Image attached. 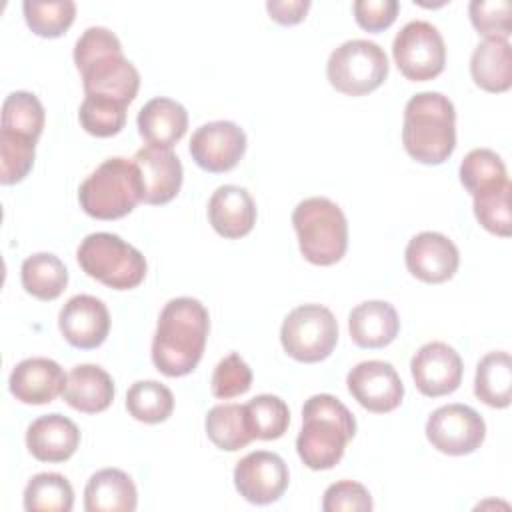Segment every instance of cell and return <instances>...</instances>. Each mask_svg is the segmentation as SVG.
Returning <instances> with one entry per match:
<instances>
[{
    "instance_id": "obj_6",
    "label": "cell",
    "mask_w": 512,
    "mask_h": 512,
    "mask_svg": "<svg viewBox=\"0 0 512 512\" xmlns=\"http://www.w3.org/2000/svg\"><path fill=\"white\" fill-rule=\"evenodd\" d=\"M292 224L302 256L316 266H332L346 254L348 222L342 208L324 196L296 204Z\"/></svg>"
},
{
    "instance_id": "obj_19",
    "label": "cell",
    "mask_w": 512,
    "mask_h": 512,
    "mask_svg": "<svg viewBox=\"0 0 512 512\" xmlns=\"http://www.w3.org/2000/svg\"><path fill=\"white\" fill-rule=\"evenodd\" d=\"M66 376L60 364L50 358H26L14 366L8 388L24 404H50L64 392Z\"/></svg>"
},
{
    "instance_id": "obj_11",
    "label": "cell",
    "mask_w": 512,
    "mask_h": 512,
    "mask_svg": "<svg viewBox=\"0 0 512 512\" xmlns=\"http://www.w3.org/2000/svg\"><path fill=\"white\" fill-rule=\"evenodd\" d=\"M486 436L482 416L466 404L436 408L426 422V438L442 454L464 456L480 448Z\"/></svg>"
},
{
    "instance_id": "obj_26",
    "label": "cell",
    "mask_w": 512,
    "mask_h": 512,
    "mask_svg": "<svg viewBox=\"0 0 512 512\" xmlns=\"http://www.w3.org/2000/svg\"><path fill=\"white\" fill-rule=\"evenodd\" d=\"M470 74L486 92H506L512 86V52L508 40L486 38L470 58Z\"/></svg>"
},
{
    "instance_id": "obj_2",
    "label": "cell",
    "mask_w": 512,
    "mask_h": 512,
    "mask_svg": "<svg viewBox=\"0 0 512 512\" xmlns=\"http://www.w3.org/2000/svg\"><path fill=\"white\" fill-rule=\"evenodd\" d=\"M74 64L82 74L86 96H102L128 106L140 88L136 66L124 56L114 32L102 26L86 28L74 46Z\"/></svg>"
},
{
    "instance_id": "obj_22",
    "label": "cell",
    "mask_w": 512,
    "mask_h": 512,
    "mask_svg": "<svg viewBox=\"0 0 512 512\" xmlns=\"http://www.w3.org/2000/svg\"><path fill=\"white\" fill-rule=\"evenodd\" d=\"M136 124L148 146L172 150V146L186 134L188 112L180 102L158 96L140 108Z\"/></svg>"
},
{
    "instance_id": "obj_42",
    "label": "cell",
    "mask_w": 512,
    "mask_h": 512,
    "mask_svg": "<svg viewBox=\"0 0 512 512\" xmlns=\"http://www.w3.org/2000/svg\"><path fill=\"white\" fill-rule=\"evenodd\" d=\"M352 10L360 28L380 32L394 24L400 4L396 0H356Z\"/></svg>"
},
{
    "instance_id": "obj_8",
    "label": "cell",
    "mask_w": 512,
    "mask_h": 512,
    "mask_svg": "<svg viewBox=\"0 0 512 512\" xmlns=\"http://www.w3.org/2000/svg\"><path fill=\"white\" fill-rule=\"evenodd\" d=\"M328 82L346 96H364L374 92L388 76V58L384 50L370 40H346L332 50L326 64Z\"/></svg>"
},
{
    "instance_id": "obj_10",
    "label": "cell",
    "mask_w": 512,
    "mask_h": 512,
    "mask_svg": "<svg viewBox=\"0 0 512 512\" xmlns=\"http://www.w3.org/2000/svg\"><path fill=\"white\" fill-rule=\"evenodd\" d=\"M392 56L408 80H432L446 64L444 38L434 24L426 20H412L396 34L392 42Z\"/></svg>"
},
{
    "instance_id": "obj_17",
    "label": "cell",
    "mask_w": 512,
    "mask_h": 512,
    "mask_svg": "<svg viewBox=\"0 0 512 512\" xmlns=\"http://www.w3.org/2000/svg\"><path fill=\"white\" fill-rule=\"evenodd\" d=\"M58 326L70 346L92 350L106 340L110 332V314L100 298L78 294L62 306Z\"/></svg>"
},
{
    "instance_id": "obj_36",
    "label": "cell",
    "mask_w": 512,
    "mask_h": 512,
    "mask_svg": "<svg viewBox=\"0 0 512 512\" xmlns=\"http://www.w3.org/2000/svg\"><path fill=\"white\" fill-rule=\"evenodd\" d=\"M510 180L474 194V216L482 228L488 232L508 238L512 232V216H510Z\"/></svg>"
},
{
    "instance_id": "obj_1",
    "label": "cell",
    "mask_w": 512,
    "mask_h": 512,
    "mask_svg": "<svg viewBox=\"0 0 512 512\" xmlns=\"http://www.w3.org/2000/svg\"><path fill=\"white\" fill-rule=\"evenodd\" d=\"M208 330V310L200 300L188 296L170 300L160 312L152 340L154 366L170 378L190 374L204 354Z\"/></svg>"
},
{
    "instance_id": "obj_25",
    "label": "cell",
    "mask_w": 512,
    "mask_h": 512,
    "mask_svg": "<svg viewBox=\"0 0 512 512\" xmlns=\"http://www.w3.org/2000/svg\"><path fill=\"white\" fill-rule=\"evenodd\" d=\"M138 492L132 478L118 468H102L84 488L86 512H134Z\"/></svg>"
},
{
    "instance_id": "obj_39",
    "label": "cell",
    "mask_w": 512,
    "mask_h": 512,
    "mask_svg": "<svg viewBox=\"0 0 512 512\" xmlns=\"http://www.w3.org/2000/svg\"><path fill=\"white\" fill-rule=\"evenodd\" d=\"M250 386H252V370L244 362V358H240V354L230 352L216 364L212 372V382H210V390L216 398L228 400V398L240 396L248 392Z\"/></svg>"
},
{
    "instance_id": "obj_33",
    "label": "cell",
    "mask_w": 512,
    "mask_h": 512,
    "mask_svg": "<svg viewBox=\"0 0 512 512\" xmlns=\"http://www.w3.org/2000/svg\"><path fill=\"white\" fill-rule=\"evenodd\" d=\"M506 180V166L494 150L474 148L460 164V182L472 196L500 186Z\"/></svg>"
},
{
    "instance_id": "obj_41",
    "label": "cell",
    "mask_w": 512,
    "mask_h": 512,
    "mask_svg": "<svg viewBox=\"0 0 512 512\" xmlns=\"http://www.w3.org/2000/svg\"><path fill=\"white\" fill-rule=\"evenodd\" d=\"M370 492L354 480H340L326 488L322 498L324 512H370L372 510Z\"/></svg>"
},
{
    "instance_id": "obj_21",
    "label": "cell",
    "mask_w": 512,
    "mask_h": 512,
    "mask_svg": "<svg viewBox=\"0 0 512 512\" xmlns=\"http://www.w3.org/2000/svg\"><path fill=\"white\" fill-rule=\"evenodd\" d=\"M80 444L78 426L62 414H44L26 430L28 452L40 462H64Z\"/></svg>"
},
{
    "instance_id": "obj_34",
    "label": "cell",
    "mask_w": 512,
    "mask_h": 512,
    "mask_svg": "<svg viewBox=\"0 0 512 512\" xmlns=\"http://www.w3.org/2000/svg\"><path fill=\"white\" fill-rule=\"evenodd\" d=\"M22 10H24V20L28 28L42 38L62 36L72 26L76 16V4L72 0H56V2L24 0Z\"/></svg>"
},
{
    "instance_id": "obj_27",
    "label": "cell",
    "mask_w": 512,
    "mask_h": 512,
    "mask_svg": "<svg viewBox=\"0 0 512 512\" xmlns=\"http://www.w3.org/2000/svg\"><path fill=\"white\" fill-rule=\"evenodd\" d=\"M474 394L490 408H506L512 398V358L508 352H488L476 366Z\"/></svg>"
},
{
    "instance_id": "obj_38",
    "label": "cell",
    "mask_w": 512,
    "mask_h": 512,
    "mask_svg": "<svg viewBox=\"0 0 512 512\" xmlns=\"http://www.w3.org/2000/svg\"><path fill=\"white\" fill-rule=\"evenodd\" d=\"M36 142L32 138L0 130V182L16 184L28 176L34 166Z\"/></svg>"
},
{
    "instance_id": "obj_18",
    "label": "cell",
    "mask_w": 512,
    "mask_h": 512,
    "mask_svg": "<svg viewBox=\"0 0 512 512\" xmlns=\"http://www.w3.org/2000/svg\"><path fill=\"white\" fill-rule=\"evenodd\" d=\"M140 170L144 196L142 202L160 206L170 202L182 188V164L170 148L144 146L134 154Z\"/></svg>"
},
{
    "instance_id": "obj_43",
    "label": "cell",
    "mask_w": 512,
    "mask_h": 512,
    "mask_svg": "<svg viewBox=\"0 0 512 512\" xmlns=\"http://www.w3.org/2000/svg\"><path fill=\"white\" fill-rule=\"evenodd\" d=\"M310 8V0H270L266 2V10L270 18L282 26H292L304 20Z\"/></svg>"
},
{
    "instance_id": "obj_35",
    "label": "cell",
    "mask_w": 512,
    "mask_h": 512,
    "mask_svg": "<svg viewBox=\"0 0 512 512\" xmlns=\"http://www.w3.org/2000/svg\"><path fill=\"white\" fill-rule=\"evenodd\" d=\"M246 406L250 428L258 440H276L284 436L290 424V410L286 402L274 394L254 396Z\"/></svg>"
},
{
    "instance_id": "obj_37",
    "label": "cell",
    "mask_w": 512,
    "mask_h": 512,
    "mask_svg": "<svg viewBox=\"0 0 512 512\" xmlns=\"http://www.w3.org/2000/svg\"><path fill=\"white\" fill-rule=\"evenodd\" d=\"M78 120L82 128L98 138H108L118 134L126 124V106L102 98V96H86L78 110Z\"/></svg>"
},
{
    "instance_id": "obj_31",
    "label": "cell",
    "mask_w": 512,
    "mask_h": 512,
    "mask_svg": "<svg viewBox=\"0 0 512 512\" xmlns=\"http://www.w3.org/2000/svg\"><path fill=\"white\" fill-rule=\"evenodd\" d=\"M126 410L144 424H158L170 418L174 396L168 386L156 380H138L126 392Z\"/></svg>"
},
{
    "instance_id": "obj_23",
    "label": "cell",
    "mask_w": 512,
    "mask_h": 512,
    "mask_svg": "<svg viewBox=\"0 0 512 512\" xmlns=\"http://www.w3.org/2000/svg\"><path fill=\"white\" fill-rule=\"evenodd\" d=\"M348 330L356 346L376 350L388 346L398 336L400 318L390 302L368 300L352 308Z\"/></svg>"
},
{
    "instance_id": "obj_32",
    "label": "cell",
    "mask_w": 512,
    "mask_h": 512,
    "mask_svg": "<svg viewBox=\"0 0 512 512\" xmlns=\"http://www.w3.org/2000/svg\"><path fill=\"white\" fill-rule=\"evenodd\" d=\"M44 122V106L32 92L16 90L6 96L2 104V130L38 140L44 130Z\"/></svg>"
},
{
    "instance_id": "obj_13",
    "label": "cell",
    "mask_w": 512,
    "mask_h": 512,
    "mask_svg": "<svg viewBox=\"0 0 512 512\" xmlns=\"http://www.w3.org/2000/svg\"><path fill=\"white\" fill-rule=\"evenodd\" d=\"M188 150L202 170L214 174L228 172L246 152V134L230 120H214L194 130Z\"/></svg>"
},
{
    "instance_id": "obj_9",
    "label": "cell",
    "mask_w": 512,
    "mask_h": 512,
    "mask_svg": "<svg viewBox=\"0 0 512 512\" xmlns=\"http://www.w3.org/2000/svg\"><path fill=\"white\" fill-rule=\"evenodd\" d=\"M280 342L290 358L306 364L320 362L338 342V322L326 306L302 304L284 318Z\"/></svg>"
},
{
    "instance_id": "obj_14",
    "label": "cell",
    "mask_w": 512,
    "mask_h": 512,
    "mask_svg": "<svg viewBox=\"0 0 512 512\" xmlns=\"http://www.w3.org/2000/svg\"><path fill=\"white\" fill-rule=\"evenodd\" d=\"M348 392L354 400L376 414L392 412L404 398V384L390 362L366 360L356 364L346 376Z\"/></svg>"
},
{
    "instance_id": "obj_29",
    "label": "cell",
    "mask_w": 512,
    "mask_h": 512,
    "mask_svg": "<svg viewBox=\"0 0 512 512\" xmlns=\"http://www.w3.org/2000/svg\"><path fill=\"white\" fill-rule=\"evenodd\" d=\"M20 280L30 296L48 302L66 290L68 270L58 256L50 252H38L22 262Z\"/></svg>"
},
{
    "instance_id": "obj_30",
    "label": "cell",
    "mask_w": 512,
    "mask_h": 512,
    "mask_svg": "<svg viewBox=\"0 0 512 512\" xmlns=\"http://www.w3.org/2000/svg\"><path fill=\"white\" fill-rule=\"evenodd\" d=\"M72 506V484L58 472H40L24 488V508L28 512H70Z\"/></svg>"
},
{
    "instance_id": "obj_28",
    "label": "cell",
    "mask_w": 512,
    "mask_h": 512,
    "mask_svg": "<svg viewBox=\"0 0 512 512\" xmlns=\"http://www.w3.org/2000/svg\"><path fill=\"white\" fill-rule=\"evenodd\" d=\"M204 426L210 442L226 452H236L254 440L244 404H218L210 408Z\"/></svg>"
},
{
    "instance_id": "obj_24",
    "label": "cell",
    "mask_w": 512,
    "mask_h": 512,
    "mask_svg": "<svg viewBox=\"0 0 512 512\" xmlns=\"http://www.w3.org/2000/svg\"><path fill=\"white\" fill-rule=\"evenodd\" d=\"M62 398L78 412L96 414L112 404L114 382L104 368L96 364H78L66 376Z\"/></svg>"
},
{
    "instance_id": "obj_3",
    "label": "cell",
    "mask_w": 512,
    "mask_h": 512,
    "mask_svg": "<svg viewBox=\"0 0 512 512\" xmlns=\"http://www.w3.org/2000/svg\"><path fill=\"white\" fill-rule=\"evenodd\" d=\"M356 434L352 412L332 394H314L302 408V430L296 450L310 470L334 468Z\"/></svg>"
},
{
    "instance_id": "obj_15",
    "label": "cell",
    "mask_w": 512,
    "mask_h": 512,
    "mask_svg": "<svg viewBox=\"0 0 512 512\" xmlns=\"http://www.w3.org/2000/svg\"><path fill=\"white\" fill-rule=\"evenodd\" d=\"M410 372L416 388L430 398L452 394L462 382V358L446 342H428L412 356Z\"/></svg>"
},
{
    "instance_id": "obj_7",
    "label": "cell",
    "mask_w": 512,
    "mask_h": 512,
    "mask_svg": "<svg viewBox=\"0 0 512 512\" xmlns=\"http://www.w3.org/2000/svg\"><path fill=\"white\" fill-rule=\"evenodd\" d=\"M80 268L114 290L136 288L146 276V258L112 232L88 234L76 252Z\"/></svg>"
},
{
    "instance_id": "obj_20",
    "label": "cell",
    "mask_w": 512,
    "mask_h": 512,
    "mask_svg": "<svg viewBox=\"0 0 512 512\" xmlns=\"http://www.w3.org/2000/svg\"><path fill=\"white\" fill-rule=\"evenodd\" d=\"M208 220L220 236L236 240L254 228L256 204L246 188L224 184L208 200Z\"/></svg>"
},
{
    "instance_id": "obj_5",
    "label": "cell",
    "mask_w": 512,
    "mask_h": 512,
    "mask_svg": "<svg viewBox=\"0 0 512 512\" xmlns=\"http://www.w3.org/2000/svg\"><path fill=\"white\" fill-rule=\"evenodd\" d=\"M144 184L134 160H104L78 190L82 210L96 220H116L130 214L142 202Z\"/></svg>"
},
{
    "instance_id": "obj_12",
    "label": "cell",
    "mask_w": 512,
    "mask_h": 512,
    "mask_svg": "<svg viewBox=\"0 0 512 512\" xmlns=\"http://www.w3.org/2000/svg\"><path fill=\"white\" fill-rule=\"evenodd\" d=\"M288 466L268 450L246 454L234 468V486L250 504H272L282 498L288 488Z\"/></svg>"
},
{
    "instance_id": "obj_16",
    "label": "cell",
    "mask_w": 512,
    "mask_h": 512,
    "mask_svg": "<svg viewBox=\"0 0 512 512\" xmlns=\"http://www.w3.org/2000/svg\"><path fill=\"white\" fill-rule=\"evenodd\" d=\"M404 258L408 272L428 284L450 280L460 264L456 244L448 236L430 230L410 238Z\"/></svg>"
},
{
    "instance_id": "obj_40",
    "label": "cell",
    "mask_w": 512,
    "mask_h": 512,
    "mask_svg": "<svg viewBox=\"0 0 512 512\" xmlns=\"http://www.w3.org/2000/svg\"><path fill=\"white\" fill-rule=\"evenodd\" d=\"M472 26L484 38L508 40L512 32L508 0H472L468 6Z\"/></svg>"
},
{
    "instance_id": "obj_4",
    "label": "cell",
    "mask_w": 512,
    "mask_h": 512,
    "mask_svg": "<svg viewBox=\"0 0 512 512\" xmlns=\"http://www.w3.org/2000/svg\"><path fill=\"white\" fill-rule=\"evenodd\" d=\"M402 144L420 164H442L456 148V110L440 92L414 94L404 108Z\"/></svg>"
}]
</instances>
